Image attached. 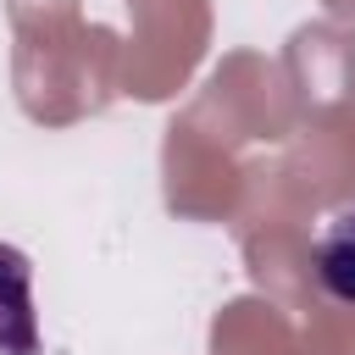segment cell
I'll return each instance as SVG.
<instances>
[{
  "mask_svg": "<svg viewBox=\"0 0 355 355\" xmlns=\"http://www.w3.org/2000/svg\"><path fill=\"white\" fill-rule=\"evenodd\" d=\"M39 311H33V261L17 244H0V355H39Z\"/></svg>",
  "mask_w": 355,
  "mask_h": 355,
  "instance_id": "cell-1",
  "label": "cell"
},
{
  "mask_svg": "<svg viewBox=\"0 0 355 355\" xmlns=\"http://www.w3.org/2000/svg\"><path fill=\"white\" fill-rule=\"evenodd\" d=\"M311 277L327 300L355 305V211H338L322 222V233L311 244Z\"/></svg>",
  "mask_w": 355,
  "mask_h": 355,
  "instance_id": "cell-2",
  "label": "cell"
}]
</instances>
